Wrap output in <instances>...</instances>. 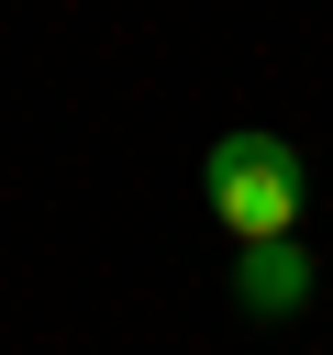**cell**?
Instances as JSON below:
<instances>
[{"label": "cell", "mask_w": 333, "mask_h": 355, "mask_svg": "<svg viewBox=\"0 0 333 355\" xmlns=\"http://www.w3.org/2000/svg\"><path fill=\"white\" fill-rule=\"evenodd\" d=\"M211 211L233 222V244H266V233H300V144L289 133H222L211 166H200Z\"/></svg>", "instance_id": "6da1fadb"}, {"label": "cell", "mask_w": 333, "mask_h": 355, "mask_svg": "<svg viewBox=\"0 0 333 355\" xmlns=\"http://www.w3.org/2000/svg\"><path fill=\"white\" fill-rule=\"evenodd\" d=\"M233 300H244L255 322H289V311H311V255H300V233H266V244H244V255H233Z\"/></svg>", "instance_id": "7a4b0ae2"}]
</instances>
